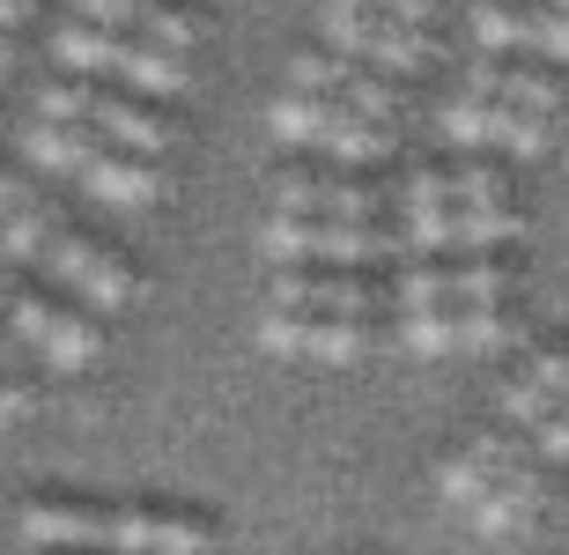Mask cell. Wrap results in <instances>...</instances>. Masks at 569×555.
<instances>
[{
    "label": "cell",
    "instance_id": "cell-1",
    "mask_svg": "<svg viewBox=\"0 0 569 555\" xmlns=\"http://www.w3.org/2000/svg\"><path fill=\"white\" fill-rule=\"evenodd\" d=\"M318 22H326V52L378 67V75H392V82L422 75L429 52H437V44H429L437 30H407V22L370 16V8H318Z\"/></svg>",
    "mask_w": 569,
    "mask_h": 555
},
{
    "label": "cell",
    "instance_id": "cell-2",
    "mask_svg": "<svg viewBox=\"0 0 569 555\" xmlns=\"http://www.w3.org/2000/svg\"><path fill=\"white\" fill-rule=\"evenodd\" d=\"M38 275L60 281V289H74L82 311H97V319L119 311V304H133V289H141V275H133L127 252H111V245H97V237H74V230L52 237V252H44Z\"/></svg>",
    "mask_w": 569,
    "mask_h": 555
},
{
    "label": "cell",
    "instance_id": "cell-3",
    "mask_svg": "<svg viewBox=\"0 0 569 555\" xmlns=\"http://www.w3.org/2000/svg\"><path fill=\"white\" fill-rule=\"evenodd\" d=\"M104 555H214V518L192 504H119Z\"/></svg>",
    "mask_w": 569,
    "mask_h": 555
},
{
    "label": "cell",
    "instance_id": "cell-4",
    "mask_svg": "<svg viewBox=\"0 0 569 555\" xmlns=\"http://www.w3.org/2000/svg\"><path fill=\"white\" fill-rule=\"evenodd\" d=\"M540 504H548V474H540V459L526 452V459H510V467L466 504V518H473V534L510 541V534H526L532 518H540Z\"/></svg>",
    "mask_w": 569,
    "mask_h": 555
},
{
    "label": "cell",
    "instance_id": "cell-5",
    "mask_svg": "<svg viewBox=\"0 0 569 555\" xmlns=\"http://www.w3.org/2000/svg\"><path fill=\"white\" fill-rule=\"evenodd\" d=\"M111 534V512L89 504V496H30L22 504V541L30 548H97L104 555Z\"/></svg>",
    "mask_w": 569,
    "mask_h": 555
},
{
    "label": "cell",
    "instance_id": "cell-6",
    "mask_svg": "<svg viewBox=\"0 0 569 555\" xmlns=\"http://www.w3.org/2000/svg\"><path fill=\"white\" fill-rule=\"evenodd\" d=\"M510 459H526V445H518V429H481L473 445H459V452H443V467H437V496L443 504H473V496L496 482V474L510 467Z\"/></svg>",
    "mask_w": 569,
    "mask_h": 555
},
{
    "label": "cell",
    "instance_id": "cell-7",
    "mask_svg": "<svg viewBox=\"0 0 569 555\" xmlns=\"http://www.w3.org/2000/svg\"><path fill=\"white\" fill-rule=\"evenodd\" d=\"M89 127L104 133V149L148 156V163L178 149V127H170L163 111H148L141 97H111V89H97V111H89Z\"/></svg>",
    "mask_w": 569,
    "mask_h": 555
},
{
    "label": "cell",
    "instance_id": "cell-8",
    "mask_svg": "<svg viewBox=\"0 0 569 555\" xmlns=\"http://www.w3.org/2000/svg\"><path fill=\"white\" fill-rule=\"evenodd\" d=\"M400 237H407V252H415V259L451 252V192H443V171H437V163H415V171H407Z\"/></svg>",
    "mask_w": 569,
    "mask_h": 555
},
{
    "label": "cell",
    "instance_id": "cell-9",
    "mask_svg": "<svg viewBox=\"0 0 569 555\" xmlns=\"http://www.w3.org/2000/svg\"><path fill=\"white\" fill-rule=\"evenodd\" d=\"M82 186L97 200H111V208H156V200H170V171H156L148 156H127V149H104L82 171Z\"/></svg>",
    "mask_w": 569,
    "mask_h": 555
},
{
    "label": "cell",
    "instance_id": "cell-10",
    "mask_svg": "<svg viewBox=\"0 0 569 555\" xmlns=\"http://www.w3.org/2000/svg\"><path fill=\"white\" fill-rule=\"evenodd\" d=\"M97 348H104V319L82 311V304H52V319H44V334H38L44 364L52 370H82V364H97Z\"/></svg>",
    "mask_w": 569,
    "mask_h": 555
},
{
    "label": "cell",
    "instance_id": "cell-11",
    "mask_svg": "<svg viewBox=\"0 0 569 555\" xmlns=\"http://www.w3.org/2000/svg\"><path fill=\"white\" fill-rule=\"evenodd\" d=\"M111 75H127L141 97H186V89H192V52H163V44L127 38V44H119V67H111Z\"/></svg>",
    "mask_w": 569,
    "mask_h": 555
},
{
    "label": "cell",
    "instance_id": "cell-12",
    "mask_svg": "<svg viewBox=\"0 0 569 555\" xmlns=\"http://www.w3.org/2000/svg\"><path fill=\"white\" fill-rule=\"evenodd\" d=\"M22 149H30L38 171H74V178H82L89 163L104 156V133H97V127H52V119H38Z\"/></svg>",
    "mask_w": 569,
    "mask_h": 555
},
{
    "label": "cell",
    "instance_id": "cell-13",
    "mask_svg": "<svg viewBox=\"0 0 569 555\" xmlns=\"http://www.w3.org/2000/svg\"><path fill=\"white\" fill-rule=\"evenodd\" d=\"M510 281H518V267L503 252H459L451 259V311H466V304H503Z\"/></svg>",
    "mask_w": 569,
    "mask_h": 555
},
{
    "label": "cell",
    "instance_id": "cell-14",
    "mask_svg": "<svg viewBox=\"0 0 569 555\" xmlns=\"http://www.w3.org/2000/svg\"><path fill=\"white\" fill-rule=\"evenodd\" d=\"M60 230H67L60 215L30 200L22 215L0 222V267H44V252H52V237H60Z\"/></svg>",
    "mask_w": 569,
    "mask_h": 555
},
{
    "label": "cell",
    "instance_id": "cell-15",
    "mask_svg": "<svg viewBox=\"0 0 569 555\" xmlns=\"http://www.w3.org/2000/svg\"><path fill=\"white\" fill-rule=\"evenodd\" d=\"M119 30H97V22H60V30H52V52H60L67 67H74V75H89V82H104L111 67H119Z\"/></svg>",
    "mask_w": 569,
    "mask_h": 555
},
{
    "label": "cell",
    "instance_id": "cell-16",
    "mask_svg": "<svg viewBox=\"0 0 569 555\" xmlns=\"http://www.w3.org/2000/svg\"><path fill=\"white\" fill-rule=\"evenodd\" d=\"M333 97H318V89H281L274 105H267V127L281 133V141H303V149H318V133L333 127Z\"/></svg>",
    "mask_w": 569,
    "mask_h": 555
},
{
    "label": "cell",
    "instance_id": "cell-17",
    "mask_svg": "<svg viewBox=\"0 0 569 555\" xmlns=\"http://www.w3.org/2000/svg\"><path fill=\"white\" fill-rule=\"evenodd\" d=\"M385 149H392V127L356 119V111H333V127L318 133V156H333V163H378Z\"/></svg>",
    "mask_w": 569,
    "mask_h": 555
},
{
    "label": "cell",
    "instance_id": "cell-18",
    "mask_svg": "<svg viewBox=\"0 0 569 555\" xmlns=\"http://www.w3.org/2000/svg\"><path fill=\"white\" fill-rule=\"evenodd\" d=\"M518 230H526V215L510 208V200H496V208H451V245L459 252H503Z\"/></svg>",
    "mask_w": 569,
    "mask_h": 555
},
{
    "label": "cell",
    "instance_id": "cell-19",
    "mask_svg": "<svg viewBox=\"0 0 569 555\" xmlns=\"http://www.w3.org/2000/svg\"><path fill=\"white\" fill-rule=\"evenodd\" d=\"M437 304H451V259H407V275H392V319Z\"/></svg>",
    "mask_w": 569,
    "mask_h": 555
},
{
    "label": "cell",
    "instance_id": "cell-20",
    "mask_svg": "<svg viewBox=\"0 0 569 555\" xmlns=\"http://www.w3.org/2000/svg\"><path fill=\"white\" fill-rule=\"evenodd\" d=\"M392 341H400L407 356H451V348H459V311H451V304H437V311H400V319H392Z\"/></svg>",
    "mask_w": 569,
    "mask_h": 555
},
{
    "label": "cell",
    "instance_id": "cell-21",
    "mask_svg": "<svg viewBox=\"0 0 569 555\" xmlns=\"http://www.w3.org/2000/svg\"><path fill=\"white\" fill-rule=\"evenodd\" d=\"M548 141H555V111H518V105H496L488 149H510V156H548Z\"/></svg>",
    "mask_w": 569,
    "mask_h": 555
},
{
    "label": "cell",
    "instance_id": "cell-22",
    "mask_svg": "<svg viewBox=\"0 0 569 555\" xmlns=\"http://www.w3.org/2000/svg\"><path fill=\"white\" fill-rule=\"evenodd\" d=\"M496 105H518V111H562V82H555L548 67H532V60H503Z\"/></svg>",
    "mask_w": 569,
    "mask_h": 555
},
{
    "label": "cell",
    "instance_id": "cell-23",
    "mask_svg": "<svg viewBox=\"0 0 569 555\" xmlns=\"http://www.w3.org/2000/svg\"><path fill=\"white\" fill-rule=\"evenodd\" d=\"M333 178H340V171L289 163V171H274V208H289V215H326V200H333Z\"/></svg>",
    "mask_w": 569,
    "mask_h": 555
},
{
    "label": "cell",
    "instance_id": "cell-24",
    "mask_svg": "<svg viewBox=\"0 0 569 555\" xmlns=\"http://www.w3.org/2000/svg\"><path fill=\"white\" fill-rule=\"evenodd\" d=\"M510 341H526V326L510 319L503 304H466L459 311V348L488 356V348H510Z\"/></svg>",
    "mask_w": 569,
    "mask_h": 555
},
{
    "label": "cell",
    "instance_id": "cell-25",
    "mask_svg": "<svg viewBox=\"0 0 569 555\" xmlns=\"http://www.w3.org/2000/svg\"><path fill=\"white\" fill-rule=\"evenodd\" d=\"M141 44H163V52H192L200 44V16L192 8H178V0H148L141 30H133Z\"/></svg>",
    "mask_w": 569,
    "mask_h": 555
},
{
    "label": "cell",
    "instance_id": "cell-26",
    "mask_svg": "<svg viewBox=\"0 0 569 555\" xmlns=\"http://www.w3.org/2000/svg\"><path fill=\"white\" fill-rule=\"evenodd\" d=\"M443 192H451V208H496V200H510V186H503V163H488V156L459 163V171L443 178Z\"/></svg>",
    "mask_w": 569,
    "mask_h": 555
},
{
    "label": "cell",
    "instance_id": "cell-27",
    "mask_svg": "<svg viewBox=\"0 0 569 555\" xmlns=\"http://www.w3.org/2000/svg\"><path fill=\"white\" fill-rule=\"evenodd\" d=\"M518 378H532L548 400H569V341H518Z\"/></svg>",
    "mask_w": 569,
    "mask_h": 555
},
{
    "label": "cell",
    "instance_id": "cell-28",
    "mask_svg": "<svg viewBox=\"0 0 569 555\" xmlns=\"http://www.w3.org/2000/svg\"><path fill=\"white\" fill-rule=\"evenodd\" d=\"M97 89L104 82H89V75H67V82H52L38 97V119H52V127H89V111H97Z\"/></svg>",
    "mask_w": 569,
    "mask_h": 555
},
{
    "label": "cell",
    "instance_id": "cell-29",
    "mask_svg": "<svg viewBox=\"0 0 569 555\" xmlns=\"http://www.w3.org/2000/svg\"><path fill=\"white\" fill-rule=\"evenodd\" d=\"M488 127H496V105L473 97V89H459V97L443 105V133H451L459 149H488Z\"/></svg>",
    "mask_w": 569,
    "mask_h": 555
},
{
    "label": "cell",
    "instance_id": "cell-30",
    "mask_svg": "<svg viewBox=\"0 0 569 555\" xmlns=\"http://www.w3.org/2000/svg\"><path fill=\"white\" fill-rule=\"evenodd\" d=\"M148 16V0H74V22H97V30H119V38H133Z\"/></svg>",
    "mask_w": 569,
    "mask_h": 555
},
{
    "label": "cell",
    "instance_id": "cell-31",
    "mask_svg": "<svg viewBox=\"0 0 569 555\" xmlns=\"http://www.w3.org/2000/svg\"><path fill=\"white\" fill-rule=\"evenodd\" d=\"M326 8H370V16H392L407 30H437L443 0H326Z\"/></svg>",
    "mask_w": 569,
    "mask_h": 555
},
{
    "label": "cell",
    "instance_id": "cell-32",
    "mask_svg": "<svg viewBox=\"0 0 569 555\" xmlns=\"http://www.w3.org/2000/svg\"><path fill=\"white\" fill-rule=\"evenodd\" d=\"M30 407H38V378H30L22 364H8L0 370V429H16Z\"/></svg>",
    "mask_w": 569,
    "mask_h": 555
},
{
    "label": "cell",
    "instance_id": "cell-33",
    "mask_svg": "<svg viewBox=\"0 0 569 555\" xmlns=\"http://www.w3.org/2000/svg\"><path fill=\"white\" fill-rule=\"evenodd\" d=\"M526 437H532V459H569V400H555Z\"/></svg>",
    "mask_w": 569,
    "mask_h": 555
},
{
    "label": "cell",
    "instance_id": "cell-34",
    "mask_svg": "<svg viewBox=\"0 0 569 555\" xmlns=\"http://www.w3.org/2000/svg\"><path fill=\"white\" fill-rule=\"evenodd\" d=\"M259 341L274 348V356H303V311H274V304H267V319H259Z\"/></svg>",
    "mask_w": 569,
    "mask_h": 555
},
{
    "label": "cell",
    "instance_id": "cell-35",
    "mask_svg": "<svg viewBox=\"0 0 569 555\" xmlns=\"http://www.w3.org/2000/svg\"><path fill=\"white\" fill-rule=\"evenodd\" d=\"M30 200H38V192H30V178L0 171V222H8V215H22V208H30Z\"/></svg>",
    "mask_w": 569,
    "mask_h": 555
},
{
    "label": "cell",
    "instance_id": "cell-36",
    "mask_svg": "<svg viewBox=\"0 0 569 555\" xmlns=\"http://www.w3.org/2000/svg\"><path fill=\"white\" fill-rule=\"evenodd\" d=\"M30 16H38V0H0V30H22Z\"/></svg>",
    "mask_w": 569,
    "mask_h": 555
},
{
    "label": "cell",
    "instance_id": "cell-37",
    "mask_svg": "<svg viewBox=\"0 0 569 555\" xmlns=\"http://www.w3.org/2000/svg\"><path fill=\"white\" fill-rule=\"evenodd\" d=\"M16 364V334H8V326H0V370Z\"/></svg>",
    "mask_w": 569,
    "mask_h": 555
},
{
    "label": "cell",
    "instance_id": "cell-38",
    "mask_svg": "<svg viewBox=\"0 0 569 555\" xmlns=\"http://www.w3.org/2000/svg\"><path fill=\"white\" fill-rule=\"evenodd\" d=\"M30 555H97V548H30Z\"/></svg>",
    "mask_w": 569,
    "mask_h": 555
},
{
    "label": "cell",
    "instance_id": "cell-39",
    "mask_svg": "<svg viewBox=\"0 0 569 555\" xmlns=\"http://www.w3.org/2000/svg\"><path fill=\"white\" fill-rule=\"evenodd\" d=\"M8 289H16V267H0V297H8Z\"/></svg>",
    "mask_w": 569,
    "mask_h": 555
},
{
    "label": "cell",
    "instance_id": "cell-40",
    "mask_svg": "<svg viewBox=\"0 0 569 555\" xmlns=\"http://www.w3.org/2000/svg\"><path fill=\"white\" fill-rule=\"evenodd\" d=\"M0 75H8V30H0Z\"/></svg>",
    "mask_w": 569,
    "mask_h": 555
}]
</instances>
